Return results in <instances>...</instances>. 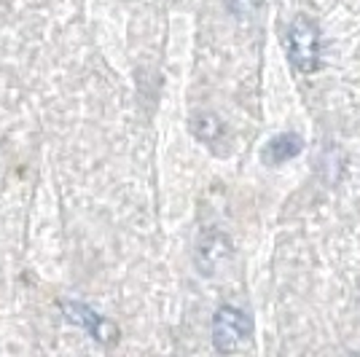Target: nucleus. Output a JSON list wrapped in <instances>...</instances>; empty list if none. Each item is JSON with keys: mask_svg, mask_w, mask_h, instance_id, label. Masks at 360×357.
I'll return each mask as SVG.
<instances>
[{"mask_svg": "<svg viewBox=\"0 0 360 357\" xmlns=\"http://www.w3.org/2000/svg\"><path fill=\"white\" fill-rule=\"evenodd\" d=\"M288 57L293 62V67H299L301 73H315L320 67V27L315 19L299 14L285 35Z\"/></svg>", "mask_w": 360, "mask_h": 357, "instance_id": "1", "label": "nucleus"}, {"mask_svg": "<svg viewBox=\"0 0 360 357\" xmlns=\"http://www.w3.org/2000/svg\"><path fill=\"white\" fill-rule=\"evenodd\" d=\"M253 336V320L250 314H245L237 306H221L212 317V344L218 352L231 355L242 349Z\"/></svg>", "mask_w": 360, "mask_h": 357, "instance_id": "2", "label": "nucleus"}, {"mask_svg": "<svg viewBox=\"0 0 360 357\" xmlns=\"http://www.w3.org/2000/svg\"><path fill=\"white\" fill-rule=\"evenodd\" d=\"M62 312H65V317H68L70 323L81 325L84 330H89L100 344H113L119 339V327L113 325L110 320H105V317H100V314L94 312L91 306H86V304L62 301Z\"/></svg>", "mask_w": 360, "mask_h": 357, "instance_id": "3", "label": "nucleus"}, {"mask_svg": "<svg viewBox=\"0 0 360 357\" xmlns=\"http://www.w3.org/2000/svg\"><path fill=\"white\" fill-rule=\"evenodd\" d=\"M301 150H304V140H301L299 134L283 132V134H277V137H271L269 143H266V148H264V162L271 164V167H277V164H285L288 159H296Z\"/></svg>", "mask_w": 360, "mask_h": 357, "instance_id": "4", "label": "nucleus"}, {"mask_svg": "<svg viewBox=\"0 0 360 357\" xmlns=\"http://www.w3.org/2000/svg\"><path fill=\"white\" fill-rule=\"evenodd\" d=\"M221 129H224L221 121H218V116H212V113H196L194 119H191V132H194L199 140H205V143L218 140Z\"/></svg>", "mask_w": 360, "mask_h": 357, "instance_id": "5", "label": "nucleus"}, {"mask_svg": "<svg viewBox=\"0 0 360 357\" xmlns=\"http://www.w3.org/2000/svg\"><path fill=\"white\" fill-rule=\"evenodd\" d=\"M226 6L237 19H245V22H253L264 11V0H226Z\"/></svg>", "mask_w": 360, "mask_h": 357, "instance_id": "6", "label": "nucleus"}]
</instances>
